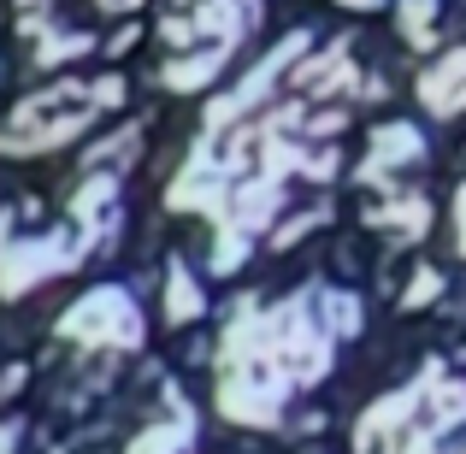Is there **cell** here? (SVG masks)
Returning a JSON list of instances; mask_svg holds the SVG:
<instances>
[{
  "mask_svg": "<svg viewBox=\"0 0 466 454\" xmlns=\"http://www.w3.org/2000/svg\"><path fill=\"white\" fill-rule=\"evenodd\" d=\"M66 337H89V342H137V313H130V301L118 296V289H101V296L77 301L66 313Z\"/></svg>",
  "mask_w": 466,
  "mask_h": 454,
  "instance_id": "obj_1",
  "label": "cell"
}]
</instances>
